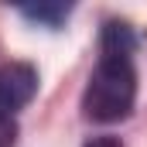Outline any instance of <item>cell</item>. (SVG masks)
Here are the masks:
<instances>
[{
  "instance_id": "3",
  "label": "cell",
  "mask_w": 147,
  "mask_h": 147,
  "mask_svg": "<svg viewBox=\"0 0 147 147\" xmlns=\"http://www.w3.org/2000/svg\"><path fill=\"white\" fill-rule=\"evenodd\" d=\"M69 3H28V7H21V14L28 17V21H38V24H48V28H58L65 17H69Z\"/></svg>"
},
{
  "instance_id": "4",
  "label": "cell",
  "mask_w": 147,
  "mask_h": 147,
  "mask_svg": "<svg viewBox=\"0 0 147 147\" xmlns=\"http://www.w3.org/2000/svg\"><path fill=\"white\" fill-rule=\"evenodd\" d=\"M86 147H123V144H120L116 137H92Z\"/></svg>"
},
{
  "instance_id": "5",
  "label": "cell",
  "mask_w": 147,
  "mask_h": 147,
  "mask_svg": "<svg viewBox=\"0 0 147 147\" xmlns=\"http://www.w3.org/2000/svg\"><path fill=\"white\" fill-rule=\"evenodd\" d=\"M10 144H14V130L7 123H0V147H10Z\"/></svg>"
},
{
  "instance_id": "2",
  "label": "cell",
  "mask_w": 147,
  "mask_h": 147,
  "mask_svg": "<svg viewBox=\"0 0 147 147\" xmlns=\"http://www.w3.org/2000/svg\"><path fill=\"white\" fill-rule=\"evenodd\" d=\"M38 92V69L28 62H0V123L24 110Z\"/></svg>"
},
{
  "instance_id": "1",
  "label": "cell",
  "mask_w": 147,
  "mask_h": 147,
  "mask_svg": "<svg viewBox=\"0 0 147 147\" xmlns=\"http://www.w3.org/2000/svg\"><path fill=\"white\" fill-rule=\"evenodd\" d=\"M134 48L137 38L130 24L106 21L99 34V62L89 75L82 92V116L92 123L127 120L137 99V72H134Z\"/></svg>"
}]
</instances>
